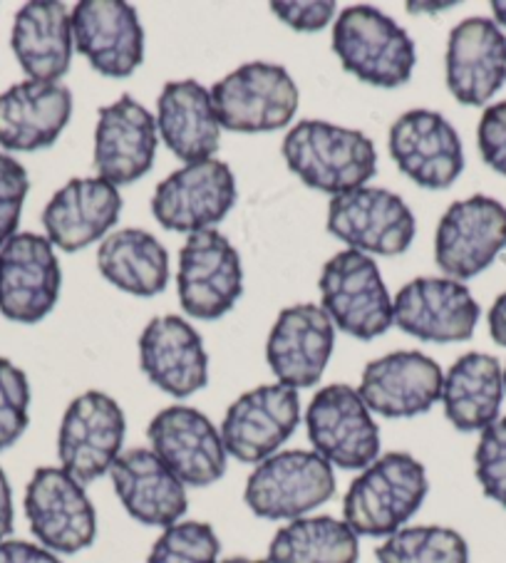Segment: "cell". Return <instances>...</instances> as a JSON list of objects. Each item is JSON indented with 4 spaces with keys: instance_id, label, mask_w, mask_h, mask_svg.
I'll list each match as a JSON object with an SVG mask.
<instances>
[{
    "instance_id": "cell-1",
    "label": "cell",
    "mask_w": 506,
    "mask_h": 563,
    "mask_svg": "<svg viewBox=\"0 0 506 563\" xmlns=\"http://www.w3.org/2000/svg\"><path fill=\"white\" fill-rule=\"evenodd\" d=\"M430 489L422 462L413 454L391 452L377 457L350 484L343 521L358 537H393L405 529Z\"/></svg>"
},
{
    "instance_id": "cell-2",
    "label": "cell",
    "mask_w": 506,
    "mask_h": 563,
    "mask_svg": "<svg viewBox=\"0 0 506 563\" xmlns=\"http://www.w3.org/2000/svg\"><path fill=\"white\" fill-rule=\"evenodd\" d=\"M284 159L310 189L345 194L365 187L377 167L375 144L363 132L304 120L286 134Z\"/></svg>"
},
{
    "instance_id": "cell-3",
    "label": "cell",
    "mask_w": 506,
    "mask_h": 563,
    "mask_svg": "<svg viewBox=\"0 0 506 563\" xmlns=\"http://www.w3.org/2000/svg\"><path fill=\"white\" fill-rule=\"evenodd\" d=\"M333 53L348 73L375 87L405 85L417 63L413 37L373 5H353L338 15Z\"/></svg>"
},
{
    "instance_id": "cell-4",
    "label": "cell",
    "mask_w": 506,
    "mask_h": 563,
    "mask_svg": "<svg viewBox=\"0 0 506 563\" xmlns=\"http://www.w3.org/2000/svg\"><path fill=\"white\" fill-rule=\"evenodd\" d=\"M336 494L333 467L316 452H276L256 464L243 501L261 519L294 521L323 507Z\"/></svg>"
},
{
    "instance_id": "cell-5",
    "label": "cell",
    "mask_w": 506,
    "mask_h": 563,
    "mask_svg": "<svg viewBox=\"0 0 506 563\" xmlns=\"http://www.w3.org/2000/svg\"><path fill=\"white\" fill-rule=\"evenodd\" d=\"M211 104L229 132H276L294 120L298 87L286 67L246 63L213 85Z\"/></svg>"
},
{
    "instance_id": "cell-6",
    "label": "cell",
    "mask_w": 506,
    "mask_h": 563,
    "mask_svg": "<svg viewBox=\"0 0 506 563\" xmlns=\"http://www.w3.org/2000/svg\"><path fill=\"white\" fill-rule=\"evenodd\" d=\"M320 296L333 323L358 341H373L393 325V300L377 264L360 251H340L323 266Z\"/></svg>"
},
{
    "instance_id": "cell-7",
    "label": "cell",
    "mask_w": 506,
    "mask_h": 563,
    "mask_svg": "<svg viewBox=\"0 0 506 563\" xmlns=\"http://www.w3.org/2000/svg\"><path fill=\"white\" fill-rule=\"evenodd\" d=\"M314 452L330 467L365 470L380 454V430L363 397L350 385H328L306 412Z\"/></svg>"
},
{
    "instance_id": "cell-8",
    "label": "cell",
    "mask_w": 506,
    "mask_h": 563,
    "mask_svg": "<svg viewBox=\"0 0 506 563\" xmlns=\"http://www.w3.org/2000/svg\"><path fill=\"white\" fill-rule=\"evenodd\" d=\"M124 430V412L114 397L100 390L75 397L57 434L61 467L82 487L100 479L122 454Z\"/></svg>"
},
{
    "instance_id": "cell-9",
    "label": "cell",
    "mask_w": 506,
    "mask_h": 563,
    "mask_svg": "<svg viewBox=\"0 0 506 563\" xmlns=\"http://www.w3.org/2000/svg\"><path fill=\"white\" fill-rule=\"evenodd\" d=\"M25 517L35 539L53 553H77L97 537L92 501L63 467L35 470L25 489Z\"/></svg>"
},
{
    "instance_id": "cell-10",
    "label": "cell",
    "mask_w": 506,
    "mask_h": 563,
    "mask_svg": "<svg viewBox=\"0 0 506 563\" xmlns=\"http://www.w3.org/2000/svg\"><path fill=\"white\" fill-rule=\"evenodd\" d=\"M328 231L360 254L400 256L415 239V217L397 194L360 187L330 199Z\"/></svg>"
},
{
    "instance_id": "cell-11",
    "label": "cell",
    "mask_w": 506,
    "mask_h": 563,
    "mask_svg": "<svg viewBox=\"0 0 506 563\" xmlns=\"http://www.w3.org/2000/svg\"><path fill=\"white\" fill-rule=\"evenodd\" d=\"M506 249V207L476 197L454 201L437 227L435 261L452 280L480 276Z\"/></svg>"
},
{
    "instance_id": "cell-12",
    "label": "cell",
    "mask_w": 506,
    "mask_h": 563,
    "mask_svg": "<svg viewBox=\"0 0 506 563\" xmlns=\"http://www.w3.org/2000/svg\"><path fill=\"white\" fill-rule=\"evenodd\" d=\"M179 303L191 318L217 320L237 306L243 290L239 251L219 231H197L179 251Z\"/></svg>"
},
{
    "instance_id": "cell-13",
    "label": "cell",
    "mask_w": 506,
    "mask_h": 563,
    "mask_svg": "<svg viewBox=\"0 0 506 563\" xmlns=\"http://www.w3.org/2000/svg\"><path fill=\"white\" fill-rule=\"evenodd\" d=\"M237 203V179L227 162L187 164L164 179L152 199V213L167 231L197 234L219 223Z\"/></svg>"
},
{
    "instance_id": "cell-14",
    "label": "cell",
    "mask_w": 506,
    "mask_h": 563,
    "mask_svg": "<svg viewBox=\"0 0 506 563\" xmlns=\"http://www.w3.org/2000/svg\"><path fill=\"white\" fill-rule=\"evenodd\" d=\"M152 452L184 482L209 487L227 474V446L207 415L187 405L162 410L147 427Z\"/></svg>"
},
{
    "instance_id": "cell-15",
    "label": "cell",
    "mask_w": 506,
    "mask_h": 563,
    "mask_svg": "<svg viewBox=\"0 0 506 563\" xmlns=\"http://www.w3.org/2000/svg\"><path fill=\"white\" fill-rule=\"evenodd\" d=\"M298 422V390L278 383L243 393L227 410L219 432L233 460L261 464L296 432Z\"/></svg>"
},
{
    "instance_id": "cell-16",
    "label": "cell",
    "mask_w": 506,
    "mask_h": 563,
    "mask_svg": "<svg viewBox=\"0 0 506 563\" xmlns=\"http://www.w3.org/2000/svg\"><path fill=\"white\" fill-rule=\"evenodd\" d=\"M61 284V264L45 236L15 234L0 246V313L8 320H43L57 303Z\"/></svg>"
},
{
    "instance_id": "cell-17",
    "label": "cell",
    "mask_w": 506,
    "mask_h": 563,
    "mask_svg": "<svg viewBox=\"0 0 506 563\" xmlns=\"http://www.w3.org/2000/svg\"><path fill=\"white\" fill-rule=\"evenodd\" d=\"M393 323L425 343H462L480 323V303L452 278H415L393 303Z\"/></svg>"
},
{
    "instance_id": "cell-18",
    "label": "cell",
    "mask_w": 506,
    "mask_h": 563,
    "mask_svg": "<svg viewBox=\"0 0 506 563\" xmlns=\"http://www.w3.org/2000/svg\"><path fill=\"white\" fill-rule=\"evenodd\" d=\"M391 154L417 187L442 191L464 169L462 140L440 112L413 110L391 128Z\"/></svg>"
},
{
    "instance_id": "cell-19",
    "label": "cell",
    "mask_w": 506,
    "mask_h": 563,
    "mask_svg": "<svg viewBox=\"0 0 506 563\" xmlns=\"http://www.w3.org/2000/svg\"><path fill=\"white\" fill-rule=\"evenodd\" d=\"M73 41L105 77H130L144 60V31L124 0H82L75 5Z\"/></svg>"
},
{
    "instance_id": "cell-20",
    "label": "cell",
    "mask_w": 506,
    "mask_h": 563,
    "mask_svg": "<svg viewBox=\"0 0 506 563\" xmlns=\"http://www.w3.org/2000/svg\"><path fill=\"white\" fill-rule=\"evenodd\" d=\"M333 347V320L323 308L300 303L280 310L266 343V361L280 385L304 390L320 383Z\"/></svg>"
},
{
    "instance_id": "cell-21",
    "label": "cell",
    "mask_w": 506,
    "mask_h": 563,
    "mask_svg": "<svg viewBox=\"0 0 506 563\" xmlns=\"http://www.w3.org/2000/svg\"><path fill=\"white\" fill-rule=\"evenodd\" d=\"M157 157V122L147 107L134 97L120 100L100 110L95 130V169L100 179L122 187L142 179Z\"/></svg>"
},
{
    "instance_id": "cell-22",
    "label": "cell",
    "mask_w": 506,
    "mask_h": 563,
    "mask_svg": "<svg viewBox=\"0 0 506 563\" xmlns=\"http://www.w3.org/2000/svg\"><path fill=\"white\" fill-rule=\"evenodd\" d=\"M444 375L432 357L415 351H397L367 363L358 395L370 412L391 420L417 417L442 400Z\"/></svg>"
},
{
    "instance_id": "cell-23",
    "label": "cell",
    "mask_w": 506,
    "mask_h": 563,
    "mask_svg": "<svg viewBox=\"0 0 506 563\" xmlns=\"http://www.w3.org/2000/svg\"><path fill=\"white\" fill-rule=\"evenodd\" d=\"M506 82V35L490 18H466L447 43V87L457 102L482 107Z\"/></svg>"
},
{
    "instance_id": "cell-24",
    "label": "cell",
    "mask_w": 506,
    "mask_h": 563,
    "mask_svg": "<svg viewBox=\"0 0 506 563\" xmlns=\"http://www.w3.org/2000/svg\"><path fill=\"white\" fill-rule=\"evenodd\" d=\"M142 373L172 397H189L209 383V355L201 335L179 316H160L140 338Z\"/></svg>"
},
{
    "instance_id": "cell-25",
    "label": "cell",
    "mask_w": 506,
    "mask_h": 563,
    "mask_svg": "<svg viewBox=\"0 0 506 563\" xmlns=\"http://www.w3.org/2000/svg\"><path fill=\"white\" fill-rule=\"evenodd\" d=\"M117 497L134 521L144 527H174L187 514L184 482L152 450H127L112 464Z\"/></svg>"
},
{
    "instance_id": "cell-26",
    "label": "cell",
    "mask_w": 506,
    "mask_h": 563,
    "mask_svg": "<svg viewBox=\"0 0 506 563\" xmlns=\"http://www.w3.org/2000/svg\"><path fill=\"white\" fill-rule=\"evenodd\" d=\"M122 211V194L100 177L67 181L43 211V227L53 246L75 254L110 231Z\"/></svg>"
},
{
    "instance_id": "cell-27",
    "label": "cell",
    "mask_w": 506,
    "mask_h": 563,
    "mask_svg": "<svg viewBox=\"0 0 506 563\" xmlns=\"http://www.w3.org/2000/svg\"><path fill=\"white\" fill-rule=\"evenodd\" d=\"M73 114V92L61 82L25 80L0 95V147L37 152L51 147Z\"/></svg>"
},
{
    "instance_id": "cell-28",
    "label": "cell",
    "mask_w": 506,
    "mask_h": 563,
    "mask_svg": "<svg viewBox=\"0 0 506 563\" xmlns=\"http://www.w3.org/2000/svg\"><path fill=\"white\" fill-rule=\"evenodd\" d=\"M73 15L55 0H33L15 15L11 45L28 80L57 82L70 70Z\"/></svg>"
},
{
    "instance_id": "cell-29",
    "label": "cell",
    "mask_w": 506,
    "mask_h": 563,
    "mask_svg": "<svg viewBox=\"0 0 506 563\" xmlns=\"http://www.w3.org/2000/svg\"><path fill=\"white\" fill-rule=\"evenodd\" d=\"M157 132L182 162L197 164L213 159L221 140V124L207 87L194 80L164 85L157 100Z\"/></svg>"
},
{
    "instance_id": "cell-30",
    "label": "cell",
    "mask_w": 506,
    "mask_h": 563,
    "mask_svg": "<svg viewBox=\"0 0 506 563\" xmlns=\"http://www.w3.org/2000/svg\"><path fill=\"white\" fill-rule=\"evenodd\" d=\"M504 371L496 357L466 353L444 375V415L460 432H482L499 420Z\"/></svg>"
},
{
    "instance_id": "cell-31",
    "label": "cell",
    "mask_w": 506,
    "mask_h": 563,
    "mask_svg": "<svg viewBox=\"0 0 506 563\" xmlns=\"http://www.w3.org/2000/svg\"><path fill=\"white\" fill-rule=\"evenodd\" d=\"M97 268L114 288L132 296H157L169 284V254L142 229H122L102 241Z\"/></svg>"
},
{
    "instance_id": "cell-32",
    "label": "cell",
    "mask_w": 506,
    "mask_h": 563,
    "mask_svg": "<svg viewBox=\"0 0 506 563\" xmlns=\"http://www.w3.org/2000/svg\"><path fill=\"white\" fill-rule=\"evenodd\" d=\"M358 533L333 517H300L276 531L266 563H355Z\"/></svg>"
},
{
    "instance_id": "cell-33",
    "label": "cell",
    "mask_w": 506,
    "mask_h": 563,
    "mask_svg": "<svg viewBox=\"0 0 506 563\" xmlns=\"http://www.w3.org/2000/svg\"><path fill=\"white\" fill-rule=\"evenodd\" d=\"M380 563H470V547L447 527H405L375 549Z\"/></svg>"
},
{
    "instance_id": "cell-34",
    "label": "cell",
    "mask_w": 506,
    "mask_h": 563,
    "mask_svg": "<svg viewBox=\"0 0 506 563\" xmlns=\"http://www.w3.org/2000/svg\"><path fill=\"white\" fill-rule=\"evenodd\" d=\"M221 541L209 523L177 521L154 541L147 563H219Z\"/></svg>"
},
{
    "instance_id": "cell-35",
    "label": "cell",
    "mask_w": 506,
    "mask_h": 563,
    "mask_svg": "<svg viewBox=\"0 0 506 563\" xmlns=\"http://www.w3.org/2000/svg\"><path fill=\"white\" fill-rule=\"evenodd\" d=\"M31 383L21 367L0 357V450H8L31 422Z\"/></svg>"
},
{
    "instance_id": "cell-36",
    "label": "cell",
    "mask_w": 506,
    "mask_h": 563,
    "mask_svg": "<svg viewBox=\"0 0 506 563\" xmlns=\"http://www.w3.org/2000/svg\"><path fill=\"white\" fill-rule=\"evenodd\" d=\"M474 474L486 497L506 509V417L482 430L474 450Z\"/></svg>"
},
{
    "instance_id": "cell-37",
    "label": "cell",
    "mask_w": 506,
    "mask_h": 563,
    "mask_svg": "<svg viewBox=\"0 0 506 563\" xmlns=\"http://www.w3.org/2000/svg\"><path fill=\"white\" fill-rule=\"evenodd\" d=\"M28 189L31 179L23 164L11 154H0V246L15 236Z\"/></svg>"
},
{
    "instance_id": "cell-38",
    "label": "cell",
    "mask_w": 506,
    "mask_h": 563,
    "mask_svg": "<svg viewBox=\"0 0 506 563\" xmlns=\"http://www.w3.org/2000/svg\"><path fill=\"white\" fill-rule=\"evenodd\" d=\"M271 13L280 18L298 33H318L328 27L336 15V3L330 0H294V3H271Z\"/></svg>"
},
{
    "instance_id": "cell-39",
    "label": "cell",
    "mask_w": 506,
    "mask_h": 563,
    "mask_svg": "<svg viewBox=\"0 0 506 563\" xmlns=\"http://www.w3.org/2000/svg\"><path fill=\"white\" fill-rule=\"evenodd\" d=\"M476 142H480L482 159L506 177V102L484 110L480 130H476Z\"/></svg>"
},
{
    "instance_id": "cell-40",
    "label": "cell",
    "mask_w": 506,
    "mask_h": 563,
    "mask_svg": "<svg viewBox=\"0 0 506 563\" xmlns=\"http://www.w3.org/2000/svg\"><path fill=\"white\" fill-rule=\"evenodd\" d=\"M0 563H63L57 553L47 551L45 547H37L31 541L6 539L0 541Z\"/></svg>"
},
{
    "instance_id": "cell-41",
    "label": "cell",
    "mask_w": 506,
    "mask_h": 563,
    "mask_svg": "<svg viewBox=\"0 0 506 563\" xmlns=\"http://www.w3.org/2000/svg\"><path fill=\"white\" fill-rule=\"evenodd\" d=\"M13 494L3 467H0V541H6L13 531Z\"/></svg>"
},
{
    "instance_id": "cell-42",
    "label": "cell",
    "mask_w": 506,
    "mask_h": 563,
    "mask_svg": "<svg viewBox=\"0 0 506 563\" xmlns=\"http://www.w3.org/2000/svg\"><path fill=\"white\" fill-rule=\"evenodd\" d=\"M490 335L496 345L506 347V294L496 298L490 310Z\"/></svg>"
},
{
    "instance_id": "cell-43",
    "label": "cell",
    "mask_w": 506,
    "mask_h": 563,
    "mask_svg": "<svg viewBox=\"0 0 506 563\" xmlns=\"http://www.w3.org/2000/svg\"><path fill=\"white\" fill-rule=\"evenodd\" d=\"M454 3H442V5H437V3H410L407 8H410V11H447V8H452Z\"/></svg>"
},
{
    "instance_id": "cell-44",
    "label": "cell",
    "mask_w": 506,
    "mask_h": 563,
    "mask_svg": "<svg viewBox=\"0 0 506 563\" xmlns=\"http://www.w3.org/2000/svg\"><path fill=\"white\" fill-rule=\"evenodd\" d=\"M492 11H494L496 23H502L506 27V0H494Z\"/></svg>"
},
{
    "instance_id": "cell-45",
    "label": "cell",
    "mask_w": 506,
    "mask_h": 563,
    "mask_svg": "<svg viewBox=\"0 0 506 563\" xmlns=\"http://www.w3.org/2000/svg\"><path fill=\"white\" fill-rule=\"evenodd\" d=\"M221 563H266V561H256V559H246V556H233V559H227Z\"/></svg>"
},
{
    "instance_id": "cell-46",
    "label": "cell",
    "mask_w": 506,
    "mask_h": 563,
    "mask_svg": "<svg viewBox=\"0 0 506 563\" xmlns=\"http://www.w3.org/2000/svg\"><path fill=\"white\" fill-rule=\"evenodd\" d=\"M504 390H506V367H504Z\"/></svg>"
}]
</instances>
